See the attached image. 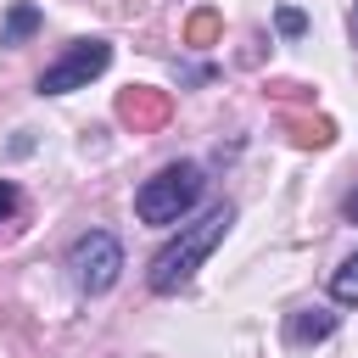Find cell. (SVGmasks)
<instances>
[{
    "mask_svg": "<svg viewBox=\"0 0 358 358\" xmlns=\"http://www.w3.org/2000/svg\"><path fill=\"white\" fill-rule=\"evenodd\" d=\"M229 224H235V207L229 201H218V207H207L196 224H179V235L151 257V268H145V285L157 291V296H179L190 280H196V268L218 252V241L229 235Z\"/></svg>",
    "mask_w": 358,
    "mask_h": 358,
    "instance_id": "obj_1",
    "label": "cell"
},
{
    "mask_svg": "<svg viewBox=\"0 0 358 358\" xmlns=\"http://www.w3.org/2000/svg\"><path fill=\"white\" fill-rule=\"evenodd\" d=\"M201 190H207L201 162H168V168H157V173L134 190V213H140V224L168 229V224H179V218L201 201Z\"/></svg>",
    "mask_w": 358,
    "mask_h": 358,
    "instance_id": "obj_2",
    "label": "cell"
},
{
    "mask_svg": "<svg viewBox=\"0 0 358 358\" xmlns=\"http://www.w3.org/2000/svg\"><path fill=\"white\" fill-rule=\"evenodd\" d=\"M67 274H73V285L84 296H106L123 280V241L112 229H84L67 246Z\"/></svg>",
    "mask_w": 358,
    "mask_h": 358,
    "instance_id": "obj_3",
    "label": "cell"
},
{
    "mask_svg": "<svg viewBox=\"0 0 358 358\" xmlns=\"http://www.w3.org/2000/svg\"><path fill=\"white\" fill-rule=\"evenodd\" d=\"M112 67V45L106 39H73L45 73H39V95H73V90H90L101 73Z\"/></svg>",
    "mask_w": 358,
    "mask_h": 358,
    "instance_id": "obj_4",
    "label": "cell"
},
{
    "mask_svg": "<svg viewBox=\"0 0 358 358\" xmlns=\"http://www.w3.org/2000/svg\"><path fill=\"white\" fill-rule=\"evenodd\" d=\"M336 330V313H324V308H302L291 324H285V336H291V347H308V341H324Z\"/></svg>",
    "mask_w": 358,
    "mask_h": 358,
    "instance_id": "obj_5",
    "label": "cell"
},
{
    "mask_svg": "<svg viewBox=\"0 0 358 358\" xmlns=\"http://www.w3.org/2000/svg\"><path fill=\"white\" fill-rule=\"evenodd\" d=\"M39 22H45V17H39V6L17 0V6L6 11V22H0V45H6V50H11V45H22L28 34H39Z\"/></svg>",
    "mask_w": 358,
    "mask_h": 358,
    "instance_id": "obj_6",
    "label": "cell"
},
{
    "mask_svg": "<svg viewBox=\"0 0 358 358\" xmlns=\"http://www.w3.org/2000/svg\"><path fill=\"white\" fill-rule=\"evenodd\" d=\"M330 296H336V302H347V308L358 302V252H352V257H341V268L330 274Z\"/></svg>",
    "mask_w": 358,
    "mask_h": 358,
    "instance_id": "obj_7",
    "label": "cell"
},
{
    "mask_svg": "<svg viewBox=\"0 0 358 358\" xmlns=\"http://www.w3.org/2000/svg\"><path fill=\"white\" fill-rule=\"evenodd\" d=\"M274 28H280L285 39H302V34H308V17H302L296 6H280V11H274Z\"/></svg>",
    "mask_w": 358,
    "mask_h": 358,
    "instance_id": "obj_8",
    "label": "cell"
},
{
    "mask_svg": "<svg viewBox=\"0 0 358 358\" xmlns=\"http://www.w3.org/2000/svg\"><path fill=\"white\" fill-rule=\"evenodd\" d=\"M17 207H22V190H17L11 179H0V224H6V218H11Z\"/></svg>",
    "mask_w": 358,
    "mask_h": 358,
    "instance_id": "obj_9",
    "label": "cell"
},
{
    "mask_svg": "<svg viewBox=\"0 0 358 358\" xmlns=\"http://www.w3.org/2000/svg\"><path fill=\"white\" fill-rule=\"evenodd\" d=\"M341 213H347V218H358V190H352V196L341 201Z\"/></svg>",
    "mask_w": 358,
    "mask_h": 358,
    "instance_id": "obj_10",
    "label": "cell"
},
{
    "mask_svg": "<svg viewBox=\"0 0 358 358\" xmlns=\"http://www.w3.org/2000/svg\"><path fill=\"white\" fill-rule=\"evenodd\" d=\"M347 28H352V45H358V0H352V17H347Z\"/></svg>",
    "mask_w": 358,
    "mask_h": 358,
    "instance_id": "obj_11",
    "label": "cell"
}]
</instances>
